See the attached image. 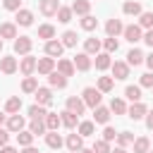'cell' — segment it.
Masks as SVG:
<instances>
[{"instance_id": "6da1fadb", "label": "cell", "mask_w": 153, "mask_h": 153, "mask_svg": "<svg viewBox=\"0 0 153 153\" xmlns=\"http://www.w3.org/2000/svg\"><path fill=\"white\" fill-rule=\"evenodd\" d=\"M81 100H84V105H86V108H96V105H100L103 93H100L98 88H93V86H86V88H84V93H81Z\"/></svg>"}, {"instance_id": "7a4b0ae2", "label": "cell", "mask_w": 153, "mask_h": 153, "mask_svg": "<svg viewBox=\"0 0 153 153\" xmlns=\"http://www.w3.org/2000/svg\"><path fill=\"white\" fill-rule=\"evenodd\" d=\"M5 127H7V131H10V134H17V131H22V129L26 127V120H24V115L14 112V115H7Z\"/></svg>"}, {"instance_id": "3957f363", "label": "cell", "mask_w": 153, "mask_h": 153, "mask_svg": "<svg viewBox=\"0 0 153 153\" xmlns=\"http://www.w3.org/2000/svg\"><path fill=\"white\" fill-rule=\"evenodd\" d=\"M122 36H124V41H129V43H139V41L143 38V29H141L139 24H129V26H124Z\"/></svg>"}, {"instance_id": "277c9868", "label": "cell", "mask_w": 153, "mask_h": 153, "mask_svg": "<svg viewBox=\"0 0 153 153\" xmlns=\"http://www.w3.org/2000/svg\"><path fill=\"white\" fill-rule=\"evenodd\" d=\"M146 112H148V108H146L141 100H136V103H131V105L127 108V117H129V120H134V122L143 120V117H146Z\"/></svg>"}, {"instance_id": "5b68a950", "label": "cell", "mask_w": 153, "mask_h": 153, "mask_svg": "<svg viewBox=\"0 0 153 153\" xmlns=\"http://www.w3.org/2000/svg\"><path fill=\"white\" fill-rule=\"evenodd\" d=\"M31 48H33V41L29 36H17L14 38V53L17 55H29Z\"/></svg>"}, {"instance_id": "8992f818", "label": "cell", "mask_w": 153, "mask_h": 153, "mask_svg": "<svg viewBox=\"0 0 153 153\" xmlns=\"http://www.w3.org/2000/svg\"><path fill=\"white\" fill-rule=\"evenodd\" d=\"M19 72L24 74V76H31L33 72H36V57L29 53V55H22V60H19Z\"/></svg>"}, {"instance_id": "52a82bcc", "label": "cell", "mask_w": 153, "mask_h": 153, "mask_svg": "<svg viewBox=\"0 0 153 153\" xmlns=\"http://www.w3.org/2000/svg\"><path fill=\"white\" fill-rule=\"evenodd\" d=\"M110 69H112V79H120V81H124L127 76H129V65L127 62H122V60H115L112 65H110Z\"/></svg>"}, {"instance_id": "ba28073f", "label": "cell", "mask_w": 153, "mask_h": 153, "mask_svg": "<svg viewBox=\"0 0 153 153\" xmlns=\"http://www.w3.org/2000/svg\"><path fill=\"white\" fill-rule=\"evenodd\" d=\"M33 98H36V103H38V105L48 108V105L53 103V91H50L48 86H38V88L33 91Z\"/></svg>"}, {"instance_id": "9c48e42d", "label": "cell", "mask_w": 153, "mask_h": 153, "mask_svg": "<svg viewBox=\"0 0 153 153\" xmlns=\"http://www.w3.org/2000/svg\"><path fill=\"white\" fill-rule=\"evenodd\" d=\"M62 53H65L62 41H57V38L45 41V55H48V57H62Z\"/></svg>"}, {"instance_id": "30bf717a", "label": "cell", "mask_w": 153, "mask_h": 153, "mask_svg": "<svg viewBox=\"0 0 153 153\" xmlns=\"http://www.w3.org/2000/svg\"><path fill=\"white\" fill-rule=\"evenodd\" d=\"M38 10L45 17H55L60 10V0H38Z\"/></svg>"}, {"instance_id": "8fae6325", "label": "cell", "mask_w": 153, "mask_h": 153, "mask_svg": "<svg viewBox=\"0 0 153 153\" xmlns=\"http://www.w3.org/2000/svg\"><path fill=\"white\" fill-rule=\"evenodd\" d=\"M14 14H17V17H14V24H17V26H31V24H33V12H31V10L19 7Z\"/></svg>"}, {"instance_id": "7c38bea8", "label": "cell", "mask_w": 153, "mask_h": 153, "mask_svg": "<svg viewBox=\"0 0 153 153\" xmlns=\"http://www.w3.org/2000/svg\"><path fill=\"white\" fill-rule=\"evenodd\" d=\"M19 69V62H17V57H12V55H5V57H0V72L2 74H14Z\"/></svg>"}, {"instance_id": "4fadbf2b", "label": "cell", "mask_w": 153, "mask_h": 153, "mask_svg": "<svg viewBox=\"0 0 153 153\" xmlns=\"http://www.w3.org/2000/svg\"><path fill=\"white\" fill-rule=\"evenodd\" d=\"M55 69V57H41V60H36V72L38 74H43V76H48L50 72Z\"/></svg>"}, {"instance_id": "5bb4252c", "label": "cell", "mask_w": 153, "mask_h": 153, "mask_svg": "<svg viewBox=\"0 0 153 153\" xmlns=\"http://www.w3.org/2000/svg\"><path fill=\"white\" fill-rule=\"evenodd\" d=\"M72 62H74V69H79V72H88L91 65H93L91 62V55H86V53H76Z\"/></svg>"}, {"instance_id": "9a60e30c", "label": "cell", "mask_w": 153, "mask_h": 153, "mask_svg": "<svg viewBox=\"0 0 153 153\" xmlns=\"http://www.w3.org/2000/svg\"><path fill=\"white\" fill-rule=\"evenodd\" d=\"M110 108H105V105H96L93 108V122L96 124H108L110 122Z\"/></svg>"}, {"instance_id": "2e32d148", "label": "cell", "mask_w": 153, "mask_h": 153, "mask_svg": "<svg viewBox=\"0 0 153 153\" xmlns=\"http://www.w3.org/2000/svg\"><path fill=\"white\" fill-rule=\"evenodd\" d=\"M65 143H67V151H72V153H79L81 148H84V136L76 131V134H69L67 139H65Z\"/></svg>"}, {"instance_id": "e0dca14e", "label": "cell", "mask_w": 153, "mask_h": 153, "mask_svg": "<svg viewBox=\"0 0 153 153\" xmlns=\"http://www.w3.org/2000/svg\"><path fill=\"white\" fill-rule=\"evenodd\" d=\"M55 69L62 74V76H72L76 69H74V62L72 60H67V57H60L57 62H55Z\"/></svg>"}, {"instance_id": "ac0fdd59", "label": "cell", "mask_w": 153, "mask_h": 153, "mask_svg": "<svg viewBox=\"0 0 153 153\" xmlns=\"http://www.w3.org/2000/svg\"><path fill=\"white\" fill-rule=\"evenodd\" d=\"M122 31H124V24H122L120 19H115V17H112V19H108V22H105V33H108V36H115V38H117Z\"/></svg>"}, {"instance_id": "d6986e66", "label": "cell", "mask_w": 153, "mask_h": 153, "mask_svg": "<svg viewBox=\"0 0 153 153\" xmlns=\"http://www.w3.org/2000/svg\"><path fill=\"white\" fill-rule=\"evenodd\" d=\"M67 110L74 112V115H84L86 105H84V100H81L79 96H69V98H67Z\"/></svg>"}, {"instance_id": "ffe728a7", "label": "cell", "mask_w": 153, "mask_h": 153, "mask_svg": "<svg viewBox=\"0 0 153 153\" xmlns=\"http://www.w3.org/2000/svg\"><path fill=\"white\" fill-rule=\"evenodd\" d=\"M122 12H124L127 17H139V14L143 12V7H141V2H136V0H127V2L122 5Z\"/></svg>"}, {"instance_id": "44dd1931", "label": "cell", "mask_w": 153, "mask_h": 153, "mask_svg": "<svg viewBox=\"0 0 153 153\" xmlns=\"http://www.w3.org/2000/svg\"><path fill=\"white\" fill-rule=\"evenodd\" d=\"M100 45H103V43H100V38L91 36V38H86V41H84V53H86V55H98V53H100Z\"/></svg>"}, {"instance_id": "7402d4cb", "label": "cell", "mask_w": 153, "mask_h": 153, "mask_svg": "<svg viewBox=\"0 0 153 153\" xmlns=\"http://www.w3.org/2000/svg\"><path fill=\"white\" fill-rule=\"evenodd\" d=\"M48 84H50V88H65L67 86V76H62L57 69H53L48 74Z\"/></svg>"}, {"instance_id": "603a6c76", "label": "cell", "mask_w": 153, "mask_h": 153, "mask_svg": "<svg viewBox=\"0 0 153 153\" xmlns=\"http://www.w3.org/2000/svg\"><path fill=\"white\" fill-rule=\"evenodd\" d=\"M60 122H62V127L74 129V127L79 124V115H74V112H69V110H62V112H60Z\"/></svg>"}, {"instance_id": "cb8c5ba5", "label": "cell", "mask_w": 153, "mask_h": 153, "mask_svg": "<svg viewBox=\"0 0 153 153\" xmlns=\"http://www.w3.org/2000/svg\"><path fill=\"white\" fill-rule=\"evenodd\" d=\"M43 122H45V129H48V131H57V127H62V122H60V115H57V112H45Z\"/></svg>"}, {"instance_id": "d4e9b609", "label": "cell", "mask_w": 153, "mask_h": 153, "mask_svg": "<svg viewBox=\"0 0 153 153\" xmlns=\"http://www.w3.org/2000/svg\"><path fill=\"white\" fill-rule=\"evenodd\" d=\"M143 57H146V55H143L139 48H131V50L127 53V65H129V67H139V65L143 62Z\"/></svg>"}, {"instance_id": "484cf974", "label": "cell", "mask_w": 153, "mask_h": 153, "mask_svg": "<svg viewBox=\"0 0 153 153\" xmlns=\"http://www.w3.org/2000/svg\"><path fill=\"white\" fill-rule=\"evenodd\" d=\"M93 62H96V69H98V72H105V69H110V65H112L110 53H98Z\"/></svg>"}, {"instance_id": "4316f807", "label": "cell", "mask_w": 153, "mask_h": 153, "mask_svg": "<svg viewBox=\"0 0 153 153\" xmlns=\"http://www.w3.org/2000/svg\"><path fill=\"white\" fill-rule=\"evenodd\" d=\"M45 143H48V148H62V143H65V139L57 134V131H45Z\"/></svg>"}, {"instance_id": "83f0119b", "label": "cell", "mask_w": 153, "mask_h": 153, "mask_svg": "<svg viewBox=\"0 0 153 153\" xmlns=\"http://www.w3.org/2000/svg\"><path fill=\"white\" fill-rule=\"evenodd\" d=\"M0 38H2V41H5V38H17V24H14V22L0 24Z\"/></svg>"}, {"instance_id": "f1b7e54d", "label": "cell", "mask_w": 153, "mask_h": 153, "mask_svg": "<svg viewBox=\"0 0 153 153\" xmlns=\"http://www.w3.org/2000/svg\"><path fill=\"white\" fill-rule=\"evenodd\" d=\"M72 12L79 14V17L91 14V2H88V0H74V2H72Z\"/></svg>"}, {"instance_id": "f546056e", "label": "cell", "mask_w": 153, "mask_h": 153, "mask_svg": "<svg viewBox=\"0 0 153 153\" xmlns=\"http://www.w3.org/2000/svg\"><path fill=\"white\" fill-rule=\"evenodd\" d=\"M19 110H22V98H19V96L7 98V103H5V112H7V115H14V112H19Z\"/></svg>"}, {"instance_id": "4dcf8cb0", "label": "cell", "mask_w": 153, "mask_h": 153, "mask_svg": "<svg viewBox=\"0 0 153 153\" xmlns=\"http://www.w3.org/2000/svg\"><path fill=\"white\" fill-rule=\"evenodd\" d=\"M110 112H112V115H127V103H124V98H112V100H110Z\"/></svg>"}, {"instance_id": "1f68e13d", "label": "cell", "mask_w": 153, "mask_h": 153, "mask_svg": "<svg viewBox=\"0 0 153 153\" xmlns=\"http://www.w3.org/2000/svg\"><path fill=\"white\" fill-rule=\"evenodd\" d=\"M33 139H36V136H33L29 129H22V131H17V143H19L22 148H24V146H31V143H33Z\"/></svg>"}, {"instance_id": "d6a6232c", "label": "cell", "mask_w": 153, "mask_h": 153, "mask_svg": "<svg viewBox=\"0 0 153 153\" xmlns=\"http://www.w3.org/2000/svg\"><path fill=\"white\" fill-rule=\"evenodd\" d=\"M55 17H57V22H60V24H69V22H72V17H74V12H72V7H62V5H60V10H57V14H55Z\"/></svg>"}, {"instance_id": "836d02e7", "label": "cell", "mask_w": 153, "mask_h": 153, "mask_svg": "<svg viewBox=\"0 0 153 153\" xmlns=\"http://www.w3.org/2000/svg\"><path fill=\"white\" fill-rule=\"evenodd\" d=\"M79 24H81V29H84V31H93V29H98V19H96L93 14H84Z\"/></svg>"}, {"instance_id": "e575fe53", "label": "cell", "mask_w": 153, "mask_h": 153, "mask_svg": "<svg viewBox=\"0 0 153 153\" xmlns=\"http://www.w3.org/2000/svg\"><path fill=\"white\" fill-rule=\"evenodd\" d=\"M38 38H43V41L55 38V26H53V24H41V26H38Z\"/></svg>"}, {"instance_id": "d590c367", "label": "cell", "mask_w": 153, "mask_h": 153, "mask_svg": "<svg viewBox=\"0 0 153 153\" xmlns=\"http://www.w3.org/2000/svg\"><path fill=\"white\" fill-rule=\"evenodd\" d=\"M112 86H115V79H112V76H100L96 88H98L100 93H110V91H112Z\"/></svg>"}, {"instance_id": "8d00e7d4", "label": "cell", "mask_w": 153, "mask_h": 153, "mask_svg": "<svg viewBox=\"0 0 153 153\" xmlns=\"http://www.w3.org/2000/svg\"><path fill=\"white\" fill-rule=\"evenodd\" d=\"M29 131H31L33 136H41V134L45 136V131H48V129H45V122H43V120H31V124H29Z\"/></svg>"}, {"instance_id": "74e56055", "label": "cell", "mask_w": 153, "mask_h": 153, "mask_svg": "<svg viewBox=\"0 0 153 153\" xmlns=\"http://www.w3.org/2000/svg\"><path fill=\"white\" fill-rule=\"evenodd\" d=\"M115 141H117V146L127 148V146H131V143H134V134H131V131H120V134L115 136Z\"/></svg>"}, {"instance_id": "f35d334b", "label": "cell", "mask_w": 153, "mask_h": 153, "mask_svg": "<svg viewBox=\"0 0 153 153\" xmlns=\"http://www.w3.org/2000/svg\"><path fill=\"white\" fill-rule=\"evenodd\" d=\"M134 153H146L148 148H151V141H148V136H139V139H134Z\"/></svg>"}, {"instance_id": "ab89813d", "label": "cell", "mask_w": 153, "mask_h": 153, "mask_svg": "<svg viewBox=\"0 0 153 153\" xmlns=\"http://www.w3.org/2000/svg\"><path fill=\"white\" fill-rule=\"evenodd\" d=\"M38 88V79L36 76H24V81H22V91L24 93H33Z\"/></svg>"}, {"instance_id": "60d3db41", "label": "cell", "mask_w": 153, "mask_h": 153, "mask_svg": "<svg viewBox=\"0 0 153 153\" xmlns=\"http://www.w3.org/2000/svg\"><path fill=\"white\" fill-rule=\"evenodd\" d=\"M93 131H96V122H91V120L79 122V134L81 136H93Z\"/></svg>"}, {"instance_id": "b9f144b4", "label": "cell", "mask_w": 153, "mask_h": 153, "mask_svg": "<svg viewBox=\"0 0 153 153\" xmlns=\"http://www.w3.org/2000/svg\"><path fill=\"white\" fill-rule=\"evenodd\" d=\"M45 112H48V110H45L43 105H38V103H33V105L29 108V117H31V120H43Z\"/></svg>"}, {"instance_id": "7bdbcfd3", "label": "cell", "mask_w": 153, "mask_h": 153, "mask_svg": "<svg viewBox=\"0 0 153 153\" xmlns=\"http://www.w3.org/2000/svg\"><path fill=\"white\" fill-rule=\"evenodd\" d=\"M76 41H79V38H76V31H65V33H62V45H65V48H74Z\"/></svg>"}, {"instance_id": "ee69618b", "label": "cell", "mask_w": 153, "mask_h": 153, "mask_svg": "<svg viewBox=\"0 0 153 153\" xmlns=\"http://www.w3.org/2000/svg\"><path fill=\"white\" fill-rule=\"evenodd\" d=\"M124 96H127L131 103L141 100V86H127V88H124Z\"/></svg>"}, {"instance_id": "f6af8a7d", "label": "cell", "mask_w": 153, "mask_h": 153, "mask_svg": "<svg viewBox=\"0 0 153 153\" xmlns=\"http://www.w3.org/2000/svg\"><path fill=\"white\" fill-rule=\"evenodd\" d=\"M139 26L141 29H153V12H141L139 14Z\"/></svg>"}, {"instance_id": "bcb514c9", "label": "cell", "mask_w": 153, "mask_h": 153, "mask_svg": "<svg viewBox=\"0 0 153 153\" xmlns=\"http://www.w3.org/2000/svg\"><path fill=\"white\" fill-rule=\"evenodd\" d=\"M103 48H105V53H117V48H120V41H117L115 36H108V38L103 41Z\"/></svg>"}, {"instance_id": "7dc6e473", "label": "cell", "mask_w": 153, "mask_h": 153, "mask_svg": "<svg viewBox=\"0 0 153 153\" xmlns=\"http://www.w3.org/2000/svg\"><path fill=\"white\" fill-rule=\"evenodd\" d=\"M93 153H110V141L98 139V141L93 143Z\"/></svg>"}, {"instance_id": "c3c4849f", "label": "cell", "mask_w": 153, "mask_h": 153, "mask_svg": "<svg viewBox=\"0 0 153 153\" xmlns=\"http://www.w3.org/2000/svg\"><path fill=\"white\" fill-rule=\"evenodd\" d=\"M139 86H141V88H153V72H146V74H141V81H139Z\"/></svg>"}, {"instance_id": "681fc988", "label": "cell", "mask_w": 153, "mask_h": 153, "mask_svg": "<svg viewBox=\"0 0 153 153\" xmlns=\"http://www.w3.org/2000/svg\"><path fill=\"white\" fill-rule=\"evenodd\" d=\"M2 5H5V10H10V12H17V10L22 7V0H2Z\"/></svg>"}, {"instance_id": "f907efd6", "label": "cell", "mask_w": 153, "mask_h": 153, "mask_svg": "<svg viewBox=\"0 0 153 153\" xmlns=\"http://www.w3.org/2000/svg\"><path fill=\"white\" fill-rule=\"evenodd\" d=\"M115 136H117V131H115L112 127L105 124V129H103V139H105V141H115Z\"/></svg>"}, {"instance_id": "816d5d0a", "label": "cell", "mask_w": 153, "mask_h": 153, "mask_svg": "<svg viewBox=\"0 0 153 153\" xmlns=\"http://www.w3.org/2000/svg\"><path fill=\"white\" fill-rule=\"evenodd\" d=\"M141 41H143V43H146L148 48H153V29H146V31H143V38H141Z\"/></svg>"}, {"instance_id": "f5cc1de1", "label": "cell", "mask_w": 153, "mask_h": 153, "mask_svg": "<svg viewBox=\"0 0 153 153\" xmlns=\"http://www.w3.org/2000/svg\"><path fill=\"white\" fill-rule=\"evenodd\" d=\"M7 141H10V131H7V127H0V148H2Z\"/></svg>"}, {"instance_id": "db71d44e", "label": "cell", "mask_w": 153, "mask_h": 153, "mask_svg": "<svg viewBox=\"0 0 153 153\" xmlns=\"http://www.w3.org/2000/svg\"><path fill=\"white\" fill-rule=\"evenodd\" d=\"M143 120H146V127H148V129H151V131H153V110H148V112H146V117H143Z\"/></svg>"}, {"instance_id": "11a10c76", "label": "cell", "mask_w": 153, "mask_h": 153, "mask_svg": "<svg viewBox=\"0 0 153 153\" xmlns=\"http://www.w3.org/2000/svg\"><path fill=\"white\" fill-rule=\"evenodd\" d=\"M0 153H19V151H17L14 146H7V143H5V146L0 148Z\"/></svg>"}, {"instance_id": "9f6ffc18", "label": "cell", "mask_w": 153, "mask_h": 153, "mask_svg": "<svg viewBox=\"0 0 153 153\" xmlns=\"http://www.w3.org/2000/svg\"><path fill=\"white\" fill-rule=\"evenodd\" d=\"M143 62H146V65H148V69L153 72V53H151V55H146V57H143Z\"/></svg>"}, {"instance_id": "6f0895ef", "label": "cell", "mask_w": 153, "mask_h": 153, "mask_svg": "<svg viewBox=\"0 0 153 153\" xmlns=\"http://www.w3.org/2000/svg\"><path fill=\"white\" fill-rule=\"evenodd\" d=\"M22 153H38V148H33V143H31V146H24Z\"/></svg>"}, {"instance_id": "680465c9", "label": "cell", "mask_w": 153, "mask_h": 153, "mask_svg": "<svg viewBox=\"0 0 153 153\" xmlns=\"http://www.w3.org/2000/svg\"><path fill=\"white\" fill-rule=\"evenodd\" d=\"M110 153H127V148H122V146H117L115 151H110Z\"/></svg>"}, {"instance_id": "91938a15", "label": "cell", "mask_w": 153, "mask_h": 153, "mask_svg": "<svg viewBox=\"0 0 153 153\" xmlns=\"http://www.w3.org/2000/svg\"><path fill=\"white\" fill-rule=\"evenodd\" d=\"M5 120H7V117H5V112H0V127L5 124Z\"/></svg>"}, {"instance_id": "94428289", "label": "cell", "mask_w": 153, "mask_h": 153, "mask_svg": "<svg viewBox=\"0 0 153 153\" xmlns=\"http://www.w3.org/2000/svg\"><path fill=\"white\" fill-rule=\"evenodd\" d=\"M79 153H93V148H81Z\"/></svg>"}, {"instance_id": "6125c7cd", "label": "cell", "mask_w": 153, "mask_h": 153, "mask_svg": "<svg viewBox=\"0 0 153 153\" xmlns=\"http://www.w3.org/2000/svg\"><path fill=\"white\" fill-rule=\"evenodd\" d=\"M0 53H2V38H0Z\"/></svg>"}, {"instance_id": "be15d7a7", "label": "cell", "mask_w": 153, "mask_h": 153, "mask_svg": "<svg viewBox=\"0 0 153 153\" xmlns=\"http://www.w3.org/2000/svg\"><path fill=\"white\" fill-rule=\"evenodd\" d=\"M146 153H153V151H151V148H148V151H146Z\"/></svg>"}, {"instance_id": "e7e4bbea", "label": "cell", "mask_w": 153, "mask_h": 153, "mask_svg": "<svg viewBox=\"0 0 153 153\" xmlns=\"http://www.w3.org/2000/svg\"><path fill=\"white\" fill-rule=\"evenodd\" d=\"M69 153H72V151H69Z\"/></svg>"}]
</instances>
